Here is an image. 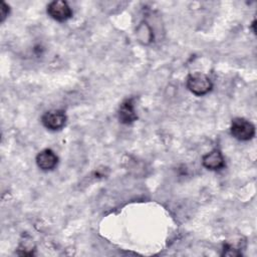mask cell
I'll return each mask as SVG.
<instances>
[{"label": "cell", "instance_id": "1", "mask_svg": "<svg viewBox=\"0 0 257 257\" xmlns=\"http://www.w3.org/2000/svg\"><path fill=\"white\" fill-rule=\"evenodd\" d=\"M186 85L187 88L197 96L207 94L213 87L211 79L202 72H194L189 74L186 80Z\"/></svg>", "mask_w": 257, "mask_h": 257}, {"label": "cell", "instance_id": "2", "mask_svg": "<svg viewBox=\"0 0 257 257\" xmlns=\"http://www.w3.org/2000/svg\"><path fill=\"white\" fill-rule=\"evenodd\" d=\"M231 135L239 140V141H249L254 138L255 136V126L254 124L243 118V117H236L232 120L231 123Z\"/></svg>", "mask_w": 257, "mask_h": 257}, {"label": "cell", "instance_id": "3", "mask_svg": "<svg viewBox=\"0 0 257 257\" xmlns=\"http://www.w3.org/2000/svg\"><path fill=\"white\" fill-rule=\"evenodd\" d=\"M47 14L58 22H64L72 17V10L63 0H55L47 5Z\"/></svg>", "mask_w": 257, "mask_h": 257}, {"label": "cell", "instance_id": "4", "mask_svg": "<svg viewBox=\"0 0 257 257\" xmlns=\"http://www.w3.org/2000/svg\"><path fill=\"white\" fill-rule=\"evenodd\" d=\"M42 124L50 131L61 130L66 122V114L61 109H53L43 113L41 116Z\"/></svg>", "mask_w": 257, "mask_h": 257}, {"label": "cell", "instance_id": "5", "mask_svg": "<svg viewBox=\"0 0 257 257\" xmlns=\"http://www.w3.org/2000/svg\"><path fill=\"white\" fill-rule=\"evenodd\" d=\"M57 163H58V157L50 149H45L36 156V164L38 168L41 169L42 171L53 170L56 167Z\"/></svg>", "mask_w": 257, "mask_h": 257}, {"label": "cell", "instance_id": "6", "mask_svg": "<svg viewBox=\"0 0 257 257\" xmlns=\"http://www.w3.org/2000/svg\"><path fill=\"white\" fill-rule=\"evenodd\" d=\"M203 166L211 171H219L225 167V161L222 153L215 149L206 154L202 159Z\"/></svg>", "mask_w": 257, "mask_h": 257}, {"label": "cell", "instance_id": "7", "mask_svg": "<svg viewBox=\"0 0 257 257\" xmlns=\"http://www.w3.org/2000/svg\"><path fill=\"white\" fill-rule=\"evenodd\" d=\"M117 115H118L119 121L124 124H130V123L134 122L135 120H137L138 115L135 110L133 98L125 99L124 101L121 102V104L119 105V108H118Z\"/></svg>", "mask_w": 257, "mask_h": 257}, {"label": "cell", "instance_id": "8", "mask_svg": "<svg viewBox=\"0 0 257 257\" xmlns=\"http://www.w3.org/2000/svg\"><path fill=\"white\" fill-rule=\"evenodd\" d=\"M137 36L140 39V41L143 42L144 44L151 43L153 38H154L153 31H152L151 27L146 22H142L138 26V28H137Z\"/></svg>", "mask_w": 257, "mask_h": 257}, {"label": "cell", "instance_id": "9", "mask_svg": "<svg viewBox=\"0 0 257 257\" xmlns=\"http://www.w3.org/2000/svg\"><path fill=\"white\" fill-rule=\"evenodd\" d=\"M9 6L5 2L0 3V22H3L9 14Z\"/></svg>", "mask_w": 257, "mask_h": 257}]
</instances>
